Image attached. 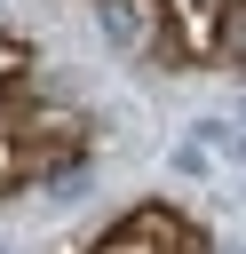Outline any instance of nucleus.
Masks as SVG:
<instances>
[{
    "label": "nucleus",
    "instance_id": "39448f33",
    "mask_svg": "<svg viewBox=\"0 0 246 254\" xmlns=\"http://www.w3.org/2000/svg\"><path fill=\"white\" fill-rule=\"evenodd\" d=\"M238 151H246V143H238Z\"/></svg>",
    "mask_w": 246,
    "mask_h": 254
},
{
    "label": "nucleus",
    "instance_id": "7ed1b4c3",
    "mask_svg": "<svg viewBox=\"0 0 246 254\" xmlns=\"http://www.w3.org/2000/svg\"><path fill=\"white\" fill-rule=\"evenodd\" d=\"M175 175H190V183H206V175H214V151H206L198 135H183V143H175Z\"/></svg>",
    "mask_w": 246,
    "mask_h": 254
},
{
    "label": "nucleus",
    "instance_id": "20e7f679",
    "mask_svg": "<svg viewBox=\"0 0 246 254\" xmlns=\"http://www.w3.org/2000/svg\"><path fill=\"white\" fill-rule=\"evenodd\" d=\"M214 254H246V246H214Z\"/></svg>",
    "mask_w": 246,
    "mask_h": 254
},
{
    "label": "nucleus",
    "instance_id": "f03ea898",
    "mask_svg": "<svg viewBox=\"0 0 246 254\" xmlns=\"http://www.w3.org/2000/svg\"><path fill=\"white\" fill-rule=\"evenodd\" d=\"M206 56L230 64V71H246V0H214V16H206Z\"/></svg>",
    "mask_w": 246,
    "mask_h": 254
},
{
    "label": "nucleus",
    "instance_id": "f257e3e1",
    "mask_svg": "<svg viewBox=\"0 0 246 254\" xmlns=\"http://www.w3.org/2000/svg\"><path fill=\"white\" fill-rule=\"evenodd\" d=\"M95 8V24H103V40L119 48V56H151V64H198L206 48H190L183 40V24H175V8L167 0H87Z\"/></svg>",
    "mask_w": 246,
    "mask_h": 254
}]
</instances>
